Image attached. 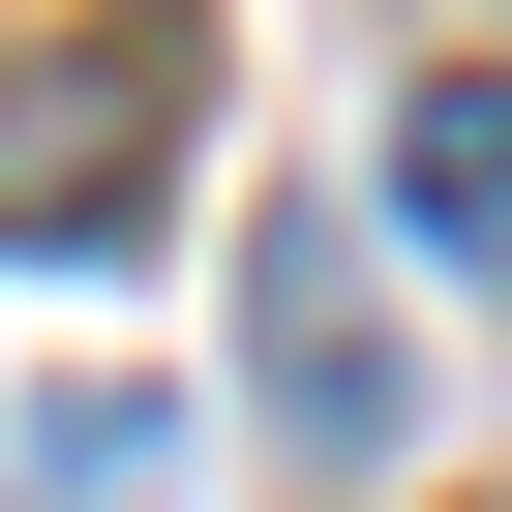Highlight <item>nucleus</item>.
<instances>
[{
	"label": "nucleus",
	"mask_w": 512,
	"mask_h": 512,
	"mask_svg": "<svg viewBox=\"0 0 512 512\" xmlns=\"http://www.w3.org/2000/svg\"><path fill=\"white\" fill-rule=\"evenodd\" d=\"M392 211H422V272L512 302V61H422L392 91Z\"/></svg>",
	"instance_id": "nucleus-3"
},
{
	"label": "nucleus",
	"mask_w": 512,
	"mask_h": 512,
	"mask_svg": "<svg viewBox=\"0 0 512 512\" xmlns=\"http://www.w3.org/2000/svg\"><path fill=\"white\" fill-rule=\"evenodd\" d=\"M241 362H272V422H302V452H392V302H362V241H332V211L241 241Z\"/></svg>",
	"instance_id": "nucleus-2"
},
{
	"label": "nucleus",
	"mask_w": 512,
	"mask_h": 512,
	"mask_svg": "<svg viewBox=\"0 0 512 512\" xmlns=\"http://www.w3.org/2000/svg\"><path fill=\"white\" fill-rule=\"evenodd\" d=\"M211 121V31L181 0H61V31H0V241H121Z\"/></svg>",
	"instance_id": "nucleus-1"
},
{
	"label": "nucleus",
	"mask_w": 512,
	"mask_h": 512,
	"mask_svg": "<svg viewBox=\"0 0 512 512\" xmlns=\"http://www.w3.org/2000/svg\"><path fill=\"white\" fill-rule=\"evenodd\" d=\"M151 482H181V362H91L0 422V512H151Z\"/></svg>",
	"instance_id": "nucleus-4"
}]
</instances>
